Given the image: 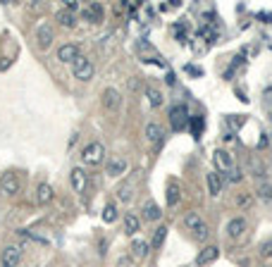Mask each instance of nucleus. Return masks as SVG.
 <instances>
[{"mask_svg":"<svg viewBox=\"0 0 272 267\" xmlns=\"http://www.w3.org/2000/svg\"><path fill=\"white\" fill-rule=\"evenodd\" d=\"M72 72H74V77L79 81H89L91 77H93V62L89 60V57H84V55H79L74 62H72Z\"/></svg>","mask_w":272,"mask_h":267,"instance_id":"f257e3e1","label":"nucleus"},{"mask_svg":"<svg viewBox=\"0 0 272 267\" xmlns=\"http://www.w3.org/2000/svg\"><path fill=\"white\" fill-rule=\"evenodd\" d=\"M103 158H105V148H103V143H89V146L84 148V153H82V160L84 165H100L103 162Z\"/></svg>","mask_w":272,"mask_h":267,"instance_id":"f03ea898","label":"nucleus"},{"mask_svg":"<svg viewBox=\"0 0 272 267\" xmlns=\"http://www.w3.org/2000/svg\"><path fill=\"white\" fill-rule=\"evenodd\" d=\"M189 110H186V105H175L172 110H170V124H172V129L175 132H181L186 124H189Z\"/></svg>","mask_w":272,"mask_h":267,"instance_id":"7ed1b4c3","label":"nucleus"},{"mask_svg":"<svg viewBox=\"0 0 272 267\" xmlns=\"http://www.w3.org/2000/svg\"><path fill=\"white\" fill-rule=\"evenodd\" d=\"M184 224L191 229V231H196V236L198 239H205L210 231H208V224H205L203 220H201V215L198 213H189L186 217H184Z\"/></svg>","mask_w":272,"mask_h":267,"instance_id":"20e7f679","label":"nucleus"},{"mask_svg":"<svg viewBox=\"0 0 272 267\" xmlns=\"http://www.w3.org/2000/svg\"><path fill=\"white\" fill-rule=\"evenodd\" d=\"M22 260V248L19 246H7L0 255V267H17Z\"/></svg>","mask_w":272,"mask_h":267,"instance_id":"39448f33","label":"nucleus"},{"mask_svg":"<svg viewBox=\"0 0 272 267\" xmlns=\"http://www.w3.org/2000/svg\"><path fill=\"white\" fill-rule=\"evenodd\" d=\"M19 188H22V184H19L17 174H12V172L2 174V179H0V191H2V193L14 196V193H19Z\"/></svg>","mask_w":272,"mask_h":267,"instance_id":"423d86ee","label":"nucleus"},{"mask_svg":"<svg viewBox=\"0 0 272 267\" xmlns=\"http://www.w3.org/2000/svg\"><path fill=\"white\" fill-rule=\"evenodd\" d=\"M79 55H82L79 53V45L65 43V45H60V50H57V60H60V62H74Z\"/></svg>","mask_w":272,"mask_h":267,"instance_id":"0eeeda50","label":"nucleus"},{"mask_svg":"<svg viewBox=\"0 0 272 267\" xmlns=\"http://www.w3.org/2000/svg\"><path fill=\"white\" fill-rule=\"evenodd\" d=\"M127 172V160L122 155H110L108 158V174L110 177H122Z\"/></svg>","mask_w":272,"mask_h":267,"instance_id":"6e6552de","label":"nucleus"},{"mask_svg":"<svg viewBox=\"0 0 272 267\" xmlns=\"http://www.w3.org/2000/svg\"><path fill=\"white\" fill-rule=\"evenodd\" d=\"M36 41H39L41 48H50V43H53V29H50L48 22L39 24V29H36Z\"/></svg>","mask_w":272,"mask_h":267,"instance_id":"1a4fd4ad","label":"nucleus"},{"mask_svg":"<svg viewBox=\"0 0 272 267\" xmlns=\"http://www.w3.org/2000/svg\"><path fill=\"white\" fill-rule=\"evenodd\" d=\"M218 255H220V248L218 246H205L203 251L198 253V258H196V263L203 267V265H210V263H215L218 260Z\"/></svg>","mask_w":272,"mask_h":267,"instance_id":"9d476101","label":"nucleus"},{"mask_svg":"<svg viewBox=\"0 0 272 267\" xmlns=\"http://www.w3.org/2000/svg\"><path fill=\"white\" fill-rule=\"evenodd\" d=\"M84 19L91 22V24H98L103 19V5L100 2H89V7L84 10Z\"/></svg>","mask_w":272,"mask_h":267,"instance_id":"9b49d317","label":"nucleus"},{"mask_svg":"<svg viewBox=\"0 0 272 267\" xmlns=\"http://www.w3.org/2000/svg\"><path fill=\"white\" fill-rule=\"evenodd\" d=\"M244 231H246V220L244 217H234L229 224H227V234H229L231 239H239Z\"/></svg>","mask_w":272,"mask_h":267,"instance_id":"f8f14e48","label":"nucleus"},{"mask_svg":"<svg viewBox=\"0 0 272 267\" xmlns=\"http://www.w3.org/2000/svg\"><path fill=\"white\" fill-rule=\"evenodd\" d=\"M69 177H72V186H74V191H77V193H84V188H86V174H84L82 167H74Z\"/></svg>","mask_w":272,"mask_h":267,"instance_id":"ddd939ff","label":"nucleus"},{"mask_svg":"<svg viewBox=\"0 0 272 267\" xmlns=\"http://www.w3.org/2000/svg\"><path fill=\"white\" fill-rule=\"evenodd\" d=\"M208 191H210V196H220V191H222V177L218 172H208Z\"/></svg>","mask_w":272,"mask_h":267,"instance_id":"4468645a","label":"nucleus"},{"mask_svg":"<svg viewBox=\"0 0 272 267\" xmlns=\"http://www.w3.org/2000/svg\"><path fill=\"white\" fill-rule=\"evenodd\" d=\"M36 200H39L41 205H48V203L53 200V186H50V184H39V188H36Z\"/></svg>","mask_w":272,"mask_h":267,"instance_id":"2eb2a0df","label":"nucleus"},{"mask_svg":"<svg viewBox=\"0 0 272 267\" xmlns=\"http://www.w3.org/2000/svg\"><path fill=\"white\" fill-rule=\"evenodd\" d=\"M143 217H146L148 222H155V220L163 217V213H160V208H158L153 200H146V203H143Z\"/></svg>","mask_w":272,"mask_h":267,"instance_id":"dca6fc26","label":"nucleus"},{"mask_svg":"<svg viewBox=\"0 0 272 267\" xmlns=\"http://www.w3.org/2000/svg\"><path fill=\"white\" fill-rule=\"evenodd\" d=\"M103 105L108 107V110H115V107L120 105V93L115 89H105L103 91Z\"/></svg>","mask_w":272,"mask_h":267,"instance_id":"f3484780","label":"nucleus"},{"mask_svg":"<svg viewBox=\"0 0 272 267\" xmlns=\"http://www.w3.org/2000/svg\"><path fill=\"white\" fill-rule=\"evenodd\" d=\"M215 162H218L220 170H227V172L234 167V165H231V155L227 150H215Z\"/></svg>","mask_w":272,"mask_h":267,"instance_id":"a211bd4d","label":"nucleus"},{"mask_svg":"<svg viewBox=\"0 0 272 267\" xmlns=\"http://www.w3.org/2000/svg\"><path fill=\"white\" fill-rule=\"evenodd\" d=\"M146 136H148L150 143H160V138H163V129H160L155 122H150L148 127H146Z\"/></svg>","mask_w":272,"mask_h":267,"instance_id":"6ab92c4d","label":"nucleus"},{"mask_svg":"<svg viewBox=\"0 0 272 267\" xmlns=\"http://www.w3.org/2000/svg\"><path fill=\"white\" fill-rule=\"evenodd\" d=\"M55 19H57L62 27H69V29L77 24V19H74V12H69V10H60V12L55 14Z\"/></svg>","mask_w":272,"mask_h":267,"instance_id":"aec40b11","label":"nucleus"},{"mask_svg":"<svg viewBox=\"0 0 272 267\" xmlns=\"http://www.w3.org/2000/svg\"><path fill=\"white\" fill-rule=\"evenodd\" d=\"M165 239H167V227H158L155 231H153V239H150V246L153 248H160L165 243Z\"/></svg>","mask_w":272,"mask_h":267,"instance_id":"412c9836","label":"nucleus"},{"mask_svg":"<svg viewBox=\"0 0 272 267\" xmlns=\"http://www.w3.org/2000/svg\"><path fill=\"white\" fill-rule=\"evenodd\" d=\"M132 251H134L136 258H146L150 251V243H146V241H141V239H136L134 243H132Z\"/></svg>","mask_w":272,"mask_h":267,"instance_id":"4be33fe9","label":"nucleus"},{"mask_svg":"<svg viewBox=\"0 0 272 267\" xmlns=\"http://www.w3.org/2000/svg\"><path fill=\"white\" fill-rule=\"evenodd\" d=\"M124 231L127 234H136L138 231V217L132 213H127V217H124Z\"/></svg>","mask_w":272,"mask_h":267,"instance_id":"5701e85b","label":"nucleus"},{"mask_svg":"<svg viewBox=\"0 0 272 267\" xmlns=\"http://www.w3.org/2000/svg\"><path fill=\"white\" fill-rule=\"evenodd\" d=\"M177 203H179V184L172 181V184L167 186V205L172 208V205H177Z\"/></svg>","mask_w":272,"mask_h":267,"instance_id":"b1692460","label":"nucleus"},{"mask_svg":"<svg viewBox=\"0 0 272 267\" xmlns=\"http://www.w3.org/2000/svg\"><path fill=\"white\" fill-rule=\"evenodd\" d=\"M191 134H193V136H196V138H198V136H201V132H203L205 129V122H203V117H201V115H193V117H191Z\"/></svg>","mask_w":272,"mask_h":267,"instance_id":"393cba45","label":"nucleus"},{"mask_svg":"<svg viewBox=\"0 0 272 267\" xmlns=\"http://www.w3.org/2000/svg\"><path fill=\"white\" fill-rule=\"evenodd\" d=\"M117 220V208L112 205V203H108L105 208H103V222H108V224H112Z\"/></svg>","mask_w":272,"mask_h":267,"instance_id":"a878e982","label":"nucleus"},{"mask_svg":"<svg viewBox=\"0 0 272 267\" xmlns=\"http://www.w3.org/2000/svg\"><path fill=\"white\" fill-rule=\"evenodd\" d=\"M146 95H148V100H150V105L153 107L163 105V93H160V91H155V89H146Z\"/></svg>","mask_w":272,"mask_h":267,"instance_id":"bb28decb","label":"nucleus"},{"mask_svg":"<svg viewBox=\"0 0 272 267\" xmlns=\"http://www.w3.org/2000/svg\"><path fill=\"white\" fill-rule=\"evenodd\" d=\"M241 62H244V55H236V57H234V62H231V67H229V69H227V72H225V77L229 79L231 74H234V69H236V67L241 65Z\"/></svg>","mask_w":272,"mask_h":267,"instance_id":"cd10ccee","label":"nucleus"},{"mask_svg":"<svg viewBox=\"0 0 272 267\" xmlns=\"http://www.w3.org/2000/svg\"><path fill=\"white\" fill-rule=\"evenodd\" d=\"M258 196L260 198H272V184H260Z\"/></svg>","mask_w":272,"mask_h":267,"instance_id":"c85d7f7f","label":"nucleus"},{"mask_svg":"<svg viewBox=\"0 0 272 267\" xmlns=\"http://www.w3.org/2000/svg\"><path fill=\"white\" fill-rule=\"evenodd\" d=\"M260 255H265V258H272V239L265 241V243L260 246Z\"/></svg>","mask_w":272,"mask_h":267,"instance_id":"c756f323","label":"nucleus"},{"mask_svg":"<svg viewBox=\"0 0 272 267\" xmlns=\"http://www.w3.org/2000/svg\"><path fill=\"white\" fill-rule=\"evenodd\" d=\"M227 179H229V181H241V172H239L236 167H231L229 172H227Z\"/></svg>","mask_w":272,"mask_h":267,"instance_id":"7c9ffc66","label":"nucleus"},{"mask_svg":"<svg viewBox=\"0 0 272 267\" xmlns=\"http://www.w3.org/2000/svg\"><path fill=\"white\" fill-rule=\"evenodd\" d=\"M120 200H122V203H127V200H132V188H120Z\"/></svg>","mask_w":272,"mask_h":267,"instance_id":"2f4dec72","label":"nucleus"},{"mask_svg":"<svg viewBox=\"0 0 272 267\" xmlns=\"http://www.w3.org/2000/svg\"><path fill=\"white\" fill-rule=\"evenodd\" d=\"M79 7V2L77 0H65V10H69V12H74Z\"/></svg>","mask_w":272,"mask_h":267,"instance_id":"473e14b6","label":"nucleus"},{"mask_svg":"<svg viewBox=\"0 0 272 267\" xmlns=\"http://www.w3.org/2000/svg\"><path fill=\"white\" fill-rule=\"evenodd\" d=\"M239 205H241V208H248V205H251V196H239Z\"/></svg>","mask_w":272,"mask_h":267,"instance_id":"72a5a7b5","label":"nucleus"},{"mask_svg":"<svg viewBox=\"0 0 272 267\" xmlns=\"http://www.w3.org/2000/svg\"><path fill=\"white\" fill-rule=\"evenodd\" d=\"M268 146V136L265 134H260V138H258V148H265Z\"/></svg>","mask_w":272,"mask_h":267,"instance_id":"f704fd0d","label":"nucleus"},{"mask_svg":"<svg viewBox=\"0 0 272 267\" xmlns=\"http://www.w3.org/2000/svg\"><path fill=\"white\" fill-rule=\"evenodd\" d=\"M263 95H265V100L272 105V86H270V89H265V93H263Z\"/></svg>","mask_w":272,"mask_h":267,"instance_id":"c9c22d12","label":"nucleus"},{"mask_svg":"<svg viewBox=\"0 0 272 267\" xmlns=\"http://www.w3.org/2000/svg\"><path fill=\"white\" fill-rule=\"evenodd\" d=\"M186 72H191V74H196V77H201V74H203V72H201V69H196V67H186Z\"/></svg>","mask_w":272,"mask_h":267,"instance_id":"e433bc0d","label":"nucleus"}]
</instances>
